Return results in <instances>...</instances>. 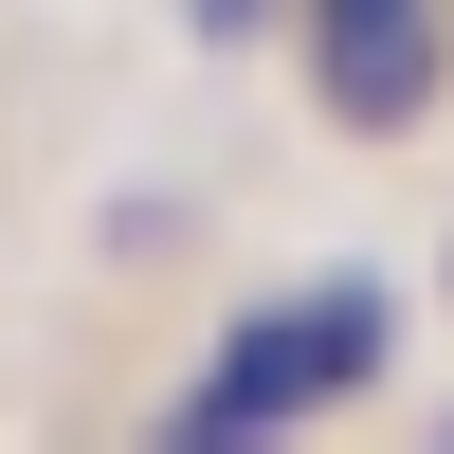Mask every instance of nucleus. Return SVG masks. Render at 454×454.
I'll return each instance as SVG.
<instances>
[{
	"label": "nucleus",
	"mask_w": 454,
	"mask_h": 454,
	"mask_svg": "<svg viewBox=\"0 0 454 454\" xmlns=\"http://www.w3.org/2000/svg\"><path fill=\"white\" fill-rule=\"evenodd\" d=\"M436 73H454V19L436 0H309V91H327V128H419L436 109Z\"/></svg>",
	"instance_id": "f03ea898"
},
{
	"label": "nucleus",
	"mask_w": 454,
	"mask_h": 454,
	"mask_svg": "<svg viewBox=\"0 0 454 454\" xmlns=\"http://www.w3.org/2000/svg\"><path fill=\"white\" fill-rule=\"evenodd\" d=\"M254 19H273V0H200V36H254Z\"/></svg>",
	"instance_id": "7ed1b4c3"
},
{
	"label": "nucleus",
	"mask_w": 454,
	"mask_h": 454,
	"mask_svg": "<svg viewBox=\"0 0 454 454\" xmlns=\"http://www.w3.org/2000/svg\"><path fill=\"white\" fill-rule=\"evenodd\" d=\"M382 382V291H309V309H254L237 346L200 364V400H182L164 436H273V419H309V400H364Z\"/></svg>",
	"instance_id": "f257e3e1"
}]
</instances>
